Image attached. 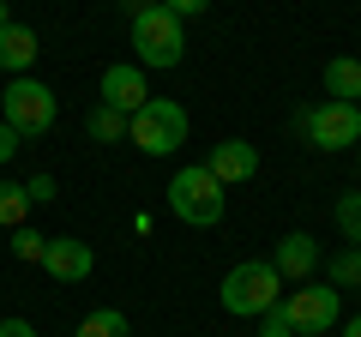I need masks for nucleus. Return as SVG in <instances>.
Listing matches in <instances>:
<instances>
[{
    "label": "nucleus",
    "mask_w": 361,
    "mask_h": 337,
    "mask_svg": "<svg viewBox=\"0 0 361 337\" xmlns=\"http://www.w3.org/2000/svg\"><path fill=\"white\" fill-rule=\"evenodd\" d=\"M133 49H139V66L169 73V66H180V54H187V25H180L169 6H145V13H133Z\"/></svg>",
    "instance_id": "4"
},
{
    "label": "nucleus",
    "mask_w": 361,
    "mask_h": 337,
    "mask_svg": "<svg viewBox=\"0 0 361 337\" xmlns=\"http://www.w3.org/2000/svg\"><path fill=\"white\" fill-rule=\"evenodd\" d=\"M277 313L289 319V331H301V337H325L337 319H343V295H337L331 283H295V289H283Z\"/></svg>",
    "instance_id": "6"
},
{
    "label": "nucleus",
    "mask_w": 361,
    "mask_h": 337,
    "mask_svg": "<svg viewBox=\"0 0 361 337\" xmlns=\"http://www.w3.org/2000/svg\"><path fill=\"white\" fill-rule=\"evenodd\" d=\"M331 217H337V235L361 247V187H349V193L337 199V211H331Z\"/></svg>",
    "instance_id": "17"
},
{
    "label": "nucleus",
    "mask_w": 361,
    "mask_h": 337,
    "mask_svg": "<svg viewBox=\"0 0 361 337\" xmlns=\"http://www.w3.org/2000/svg\"><path fill=\"white\" fill-rule=\"evenodd\" d=\"M42 271L61 277V283H85V277L97 271V253H90V241H78V235H49V247H42Z\"/></svg>",
    "instance_id": "8"
},
{
    "label": "nucleus",
    "mask_w": 361,
    "mask_h": 337,
    "mask_svg": "<svg viewBox=\"0 0 361 337\" xmlns=\"http://www.w3.org/2000/svg\"><path fill=\"white\" fill-rule=\"evenodd\" d=\"M25 199H30V205H49V199H61V193H54V175H30V181H25Z\"/></svg>",
    "instance_id": "20"
},
{
    "label": "nucleus",
    "mask_w": 361,
    "mask_h": 337,
    "mask_svg": "<svg viewBox=\"0 0 361 337\" xmlns=\"http://www.w3.org/2000/svg\"><path fill=\"white\" fill-rule=\"evenodd\" d=\"M103 103L121 109V115H139V109L151 103V85H145V66H139V61L103 66Z\"/></svg>",
    "instance_id": "9"
},
{
    "label": "nucleus",
    "mask_w": 361,
    "mask_h": 337,
    "mask_svg": "<svg viewBox=\"0 0 361 337\" xmlns=\"http://www.w3.org/2000/svg\"><path fill=\"white\" fill-rule=\"evenodd\" d=\"M0 337H37V325L30 319H0Z\"/></svg>",
    "instance_id": "24"
},
{
    "label": "nucleus",
    "mask_w": 361,
    "mask_h": 337,
    "mask_svg": "<svg viewBox=\"0 0 361 337\" xmlns=\"http://www.w3.org/2000/svg\"><path fill=\"white\" fill-rule=\"evenodd\" d=\"M6 25H13V6H6V0H0V30H6Z\"/></svg>",
    "instance_id": "26"
},
{
    "label": "nucleus",
    "mask_w": 361,
    "mask_h": 337,
    "mask_svg": "<svg viewBox=\"0 0 361 337\" xmlns=\"http://www.w3.org/2000/svg\"><path fill=\"white\" fill-rule=\"evenodd\" d=\"M18 145H25V139H18V133L6 127V121H0V163H13V157H18Z\"/></svg>",
    "instance_id": "23"
},
{
    "label": "nucleus",
    "mask_w": 361,
    "mask_h": 337,
    "mask_svg": "<svg viewBox=\"0 0 361 337\" xmlns=\"http://www.w3.org/2000/svg\"><path fill=\"white\" fill-rule=\"evenodd\" d=\"M325 97H331V103H361V61L355 54L325 61Z\"/></svg>",
    "instance_id": "13"
},
{
    "label": "nucleus",
    "mask_w": 361,
    "mask_h": 337,
    "mask_svg": "<svg viewBox=\"0 0 361 337\" xmlns=\"http://www.w3.org/2000/svg\"><path fill=\"white\" fill-rule=\"evenodd\" d=\"M283 277H277V265L271 259H241L229 277H223V289H217V301H223V313H235V319H253V313H271L277 301H283Z\"/></svg>",
    "instance_id": "2"
},
{
    "label": "nucleus",
    "mask_w": 361,
    "mask_h": 337,
    "mask_svg": "<svg viewBox=\"0 0 361 337\" xmlns=\"http://www.w3.org/2000/svg\"><path fill=\"white\" fill-rule=\"evenodd\" d=\"M30 217V199L18 181H0V229H18V223Z\"/></svg>",
    "instance_id": "18"
},
{
    "label": "nucleus",
    "mask_w": 361,
    "mask_h": 337,
    "mask_svg": "<svg viewBox=\"0 0 361 337\" xmlns=\"http://www.w3.org/2000/svg\"><path fill=\"white\" fill-rule=\"evenodd\" d=\"M169 211H175L180 223H193V229H211V223H223V211H229V187H223L205 163H187V168H175V181H169Z\"/></svg>",
    "instance_id": "1"
},
{
    "label": "nucleus",
    "mask_w": 361,
    "mask_h": 337,
    "mask_svg": "<svg viewBox=\"0 0 361 337\" xmlns=\"http://www.w3.org/2000/svg\"><path fill=\"white\" fill-rule=\"evenodd\" d=\"M127 121H133V115H121V109L97 103V109H90V121H85V133H90L97 145H115V139H127Z\"/></svg>",
    "instance_id": "15"
},
{
    "label": "nucleus",
    "mask_w": 361,
    "mask_h": 337,
    "mask_svg": "<svg viewBox=\"0 0 361 337\" xmlns=\"http://www.w3.org/2000/svg\"><path fill=\"white\" fill-rule=\"evenodd\" d=\"M343 337H361V313H355V319H349V325H343Z\"/></svg>",
    "instance_id": "25"
},
{
    "label": "nucleus",
    "mask_w": 361,
    "mask_h": 337,
    "mask_svg": "<svg viewBox=\"0 0 361 337\" xmlns=\"http://www.w3.org/2000/svg\"><path fill=\"white\" fill-rule=\"evenodd\" d=\"M319 265H325V277H331V289L361 283V247H337L331 259H319Z\"/></svg>",
    "instance_id": "16"
},
{
    "label": "nucleus",
    "mask_w": 361,
    "mask_h": 337,
    "mask_svg": "<svg viewBox=\"0 0 361 337\" xmlns=\"http://www.w3.org/2000/svg\"><path fill=\"white\" fill-rule=\"evenodd\" d=\"M163 6H169V13H175V18H199V13H205V6H211V0H163Z\"/></svg>",
    "instance_id": "22"
},
{
    "label": "nucleus",
    "mask_w": 361,
    "mask_h": 337,
    "mask_svg": "<svg viewBox=\"0 0 361 337\" xmlns=\"http://www.w3.org/2000/svg\"><path fill=\"white\" fill-rule=\"evenodd\" d=\"M73 337H133V325H127V313H121V307H97V313L78 319Z\"/></svg>",
    "instance_id": "14"
},
{
    "label": "nucleus",
    "mask_w": 361,
    "mask_h": 337,
    "mask_svg": "<svg viewBox=\"0 0 361 337\" xmlns=\"http://www.w3.org/2000/svg\"><path fill=\"white\" fill-rule=\"evenodd\" d=\"M355 109H361V103H355Z\"/></svg>",
    "instance_id": "28"
},
{
    "label": "nucleus",
    "mask_w": 361,
    "mask_h": 337,
    "mask_svg": "<svg viewBox=\"0 0 361 337\" xmlns=\"http://www.w3.org/2000/svg\"><path fill=\"white\" fill-rule=\"evenodd\" d=\"M42 247H49V235H37L30 223H18V229H13V253L25 265H42Z\"/></svg>",
    "instance_id": "19"
},
{
    "label": "nucleus",
    "mask_w": 361,
    "mask_h": 337,
    "mask_svg": "<svg viewBox=\"0 0 361 337\" xmlns=\"http://www.w3.org/2000/svg\"><path fill=\"white\" fill-rule=\"evenodd\" d=\"M139 6H163V0H139Z\"/></svg>",
    "instance_id": "27"
},
{
    "label": "nucleus",
    "mask_w": 361,
    "mask_h": 337,
    "mask_svg": "<svg viewBox=\"0 0 361 337\" xmlns=\"http://www.w3.org/2000/svg\"><path fill=\"white\" fill-rule=\"evenodd\" d=\"M259 337H295V331H289V319H283V313L271 307V313H259Z\"/></svg>",
    "instance_id": "21"
},
{
    "label": "nucleus",
    "mask_w": 361,
    "mask_h": 337,
    "mask_svg": "<svg viewBox=\"0 0 361 337\" xmlns=\"http://www.w3.org/2000/svg\"><path fill=\"white\" fill-rule=\"evenodd\" d=\"M54 115H61V97L42 85V78H6L0 91V121L18 133V139H49L54 133Z\"/></svg>",
    "instance_id": "3"
},
{
    "label": "nucleus",
    "mask_w": 361,
    "mask_h": 337,
    "mask_svg": "<svg viewBox=\"0 0 361 337\" xmlns=\"http://www.w3.org/2000/svg\"><path fill=\"white\" fill-rule=\"evenodd\" d=\"M205 168L217 175L223 187H241V181H253V175H259V151L247 139H217V145H211V157H205Z\"/></svg>",
    "instance_id": "11"
},
{
    "label": "nucleus",
    "mask_w": 361,
    "mask_h": 337,
    "mask_svg": "<svg viewBox=\"0 0 361 337\" xmlns=\"http://www.w3.org/2000/svg\"><path fill=\"white\" fill-rule=\"evenodd\" d=\"M127 139L139 145L145 157H175L180 145H187V109L169 103V97H151V103L127 121Z\"/></svg>",
    "instance_id": "5"
},
{
    "label": "nucleus",
    "mask_w": 361,
    "mask_h": 337,
    "mask_svg": "<svg viewBox=\"0 0 361 337\" xmlns=\"http://www.w3.org/2000/svg\"><path fill=\"white\" fill-rule=\"evenodd\" d=\"M301 133H307L313 151H349V145L361 139V109L355 103H313L307 115H301Z\"/></svg>",
    "instance_id": "7"
},
{
    "label": "nucleus",
    "mask_w": 361,
    "mask_h": 337,
    "mask_svg": "<svg viewBox=\"0 0 361 337\" xmlns=\"http://www.w3.org/2000/svg\"><path fill=\"white\" fill-rule=\"evenodd\" d=\"M37 30H30V25H18V18H13V25H6V30H0V66H6V78H25L30 73V66H37Z\"/></svg>",
    "instance_id": "12"
},
{
    "label": "nucleus",
    "mask_w": 361,
    "mask_h": 337,
    "mask_svg": "<svg viewBox=\"0 0 361 337\" xmlns=\"http://www.w3.org/2000/svg\"><path fill=\"white\" fill-rule=\"evenodd\" d=\"M319 259H325V253H319V241H313L307 229L283 235V241H277V253H271V265H277V277H283L289 289H295V283H307V277L319 271Z\"/></svg>",
    "instance_id": "10"
}]
</instances>
